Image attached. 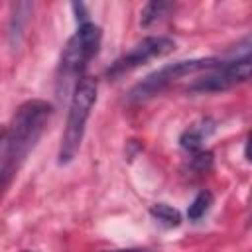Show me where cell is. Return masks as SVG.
I'll return each mask as SVG.
<instances>
[{
	"label": "cell",
	"instance_id": "cell-1",
	"mask_svg": "<svg viewBox=\"0 0 252 252\" xmlns=\"http://www.w3.org/2000/svg\"><path fill=\"white\" fill-rule=\"evenodd\" d=\"M51 112L49 102L33 98L16 110L8 128H0V191L10 183L26 156L37 144Z\"/></svg>",
	"mask_w": 252,
	"mask_h": 252
},
{
	"label": "cell",
	"instance_id": "cell-2",
	"mask_svg": "<svg viewBox=\"0 0 252 252\" xmlns=\"http://www.w3.org/2000/svg\"><path fill=\"white\" fill-rule=\"evenodd\" d=\"M102 41V30L100 26L93 22L79 24V30L69 37L61 51L59 67H57V79H55V91L59 96L69 94L71 89L83 79V71L89 65V61L98 53Z\"/></svg>",
	"mask_w": 252,
	"mask_h": 252
},
{
	"label": "cell",
	"instance_id": "cell-3",
	"mask_svg": "<svg viewBox=\"0 0 252 252\" xmlns=\"http://www.w3.org/2000/svg\"><path fill=\"white\" fill-rule=\"evenodd\" d=\"M96 93H98V85H96V79H93V77H83L73 89L67 122H65V130L61 134V144H59V163L61 165L73 161L81 148L87 120L96 102Z\"/></svg>",
	"mask_w": 252,
	"mask_h": 252
},
{
	"label": "cell",
	"instance_id": "cell-4",
	"mask_svg": "<svg viewBox=\"0 0 252 252\" xmlns=\"http://www.w3.org/2000/svg\"><path fill=\"white\" fill-rule=\"evenodd\" d=\"M220 59L217 57H201V59H183V61H175V63H167L163 67H159L158 71L150 73L148 77H144L132 91H130V100L134 102H142L148 100L156 94H159L163 89H167L171 83H175L177 79L203 71V69H213Z\"/></svg>",
	"mask_w": 252,
	"mask_h": 252
},
{
	"label": "cell",
	"instance_id": "cell-5",
	"mask_svg": "<svg viewBox=\"0 0 252 252\" xmlns=\"http://www.w3.org/2000/svg\"><path fill=\"white\" fill-rule=\"evenodd\" d=\"M205 77L195 79L191 83V93H220L228 91L234 85L246 83L250 79V53H242L240 57H234L230 61L220 59L213 69H209Z\"/></svg>",
	"mask_w": 252,
	"mask_h": 252
},
{
	"label": "cell",
	"instance_id": "cell-6",
	"mask_svg": "<svg viewBox=\"0 0 252 252\" xmlns=\"http://www.w3.org/2000/svg\"><path fill=\"white\" fill-rule=\"evenodd\" d=\"M175 49V41L167 35H148L142 41H138L136 45H132L124 55H120L110 67H108V77H120L144 63H148L150 59L156 57H163L167 53H171Z\"/></svg>",
	"mask_w": 252,
	"mask_h": 252
},
{
	"label": "cell",
	"instance_id": "cell-7",
	"mask_svg": "<svg viewBox=\"0 0 252 252\" xmlns=\"http://www.w3.org/2000/svg\"><path fill=\"white\" fill-rule=\"evenodd\" d=\"M215 132V122L211 118H201L193 122L189 128H185L179 136V146L191 154H197L203 150V142Z\"/></svg>",
	"mask_w": 252,
	"mask_h": 252
},
{
	"label": "cell",
	"instance_id": "cell-8",
	"mask_svg": "<svg viewBox=\"0 0 252 252\" xmlns=\"http://www.w3.org/2000/svg\"><path fill=\"white\" fill-rule=\"evenodd\" d=\"M150 215L159 224H163L167 228H173V226H179L181 224V213L175 207L167 205V203H156V205H152L150 207Z\"/></svg>",
	"mask_w": 252,
	"mask_h": 252
},
{
	"label": "cell",
	"instance_id": "cell-9",
	"mask_svg": "<svg viewBox=\"0 0 252 252\" xmlns=\"http://www.w3.org/2000/svg\"><path fill=\"white\" fill-rule=\"evenodd\" d=\"M211 207H213V193L207 191V189H203L191 201V205L187 209V219L193 220V222H197V220H201L211 211Z\"/></svg>",
	"mask_w": 252,
	"mask_h": 252
},
{
	"label": "cell",
	"instance_id": "cell-10",
	"mask_svg": "<svg viewBox=\"0 0 252 252\" xmlns=\"http://www.w3.org/2000/svg\"><path fill=\"white\" fill-rule=\"evenodd\" d=\"M171 8H173V6H171V4H167V2H148V4L142 8L140 24H142L144 28H150L152 24H156V22L163 20Z\"/></svg>",
	"mask_w": 252,
	"mask_h": 252
},
{
	"label": "cell",
	"instance_id": "cell-11",
	"mask_svg": "<svg viewBox=\"0 0 252 252\" xmlns=\"http://www.w3.org/2000/svg\"><path fill=\"white\" fill-rule=\"evenodd\" d=\"M116 252H146V250H116Z\"/></svg>",
	"mask_w": 252,
	"mask_h": 252
}]
</instances>
